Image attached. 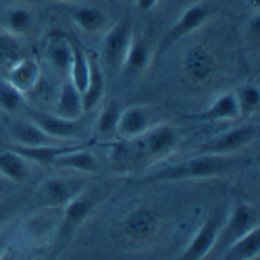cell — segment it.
I'll return each mask as SVG.
<instances>
[{"instance_id":"obj_1","label":"cell","mask_w":260,"mask_h":260,"mask_svg":"<svg viewBox=\"0 0 260 260\" xmlns=\"http://www.w3.org/2000/svg\"><path fill=\"white\" fill-rule=\"evenodd\" d=\"M233 158L227 154H210L202 152L185 162L175 167H167L154 175H150L148 181H191V179H210V177H223L231 171Z\"/></svg>"},{"instance_id":"obj_2","label":"cell","mask_w":260,"mask_h":260,"mask_svg":"<svg viewBox=\"0 0 260 260\" xmlns=\"http://www.w3.org/2000/svg\"><path fill=\"white\" fill-rule=\"evenodd\" d=\"M258 225V212L252 204L248 202H237L231 210H227L225 219H223V225L219 229V235H216V242L210 250V258H221L223 252L237 240L242 237L246 231H250L252 227Z\"/></svg>"},{"instance_id":"obj_3","label":"cell","mask_w":260,"mask_h":260,"mask_svg":"<svg viewBox=\"0 0 260 260\" xmlns=\"http://www.w3.org/2000/svg\"><path fill=\"white\" fill-rule=\"evenodd\" d=\"M134 144L140 158L160 160L171 152H175V148L179 144V134L173 125L158 123V125H150L140 138L134 140Z\"/></svg>"},{"instance_id":"obj_4","label":"cell","mask_w":260,"mask_h":260,"mask_svg":"<svg viewBox=\"0 0 260 260\" xmlns=\"http://www.w3.org/2000/svg\"><path fill=\"white\" fill-rule=\"evenodd\" d=\"M60 206H40L23 223V240L31 248H44L56 240L58 225H60Z\"/></svg>"},{"instance_id":"obj_5","label":"cell","mask_w":260,"mask_h":260,"mask_svg":"<svg viewBox=\"0 0 260 260\" xmlns=\"http://www.w3.org/2000/svg\"><path fill=\"white\" fill-rule=\"evenodd\" d=\"M94 208H96V198H94V193L88 191V189H83L81 193H77L75 198H71L67 204L62 206L56 242L58 244H67L75 235V231L90 219V214L94 212Z\"/></svg>"},{"instance_id":"obj_6","label":"cell","mask_w":260,"mask_h":260,"mask_svg":"<svg viewBox=\"0 0 260 260\" xmlns=\"http://www.w3.org/2000/svg\"><path fill=\"white\" fill-rule=\"evenodd\" d=\"M136 31H134V23L132 19H119L115 25H111L104 34L102 40V58L111 69H121L123 67V60L127 56V50L132 46V40H134Z\"/></svg>"},{"instance_id":"obj_7","label":"cell","mask_w":260,"mask_h":260,"mask_svg":"<svg viewBox=\"0 0 260 260\" xmlns=\"http://www.w3.org/2000/svg\"><path fill=\"white\" fill-rule=\"evenodd\" d=\"M258 138V125L256 123H246L235 129H229L225 134H219L216 138H210L200 152H210V154H235L244 150L246 146L254 144Z\"/></svg>"},{"instance_id":"obj_8","label":"cell","mask_w":260,"mask_h":260,"mask_svg":"<svg viewBox=\"0 0 260 260\" xmlns=\"http://www.w3.org/2000/svg\"><path fill=\"white\" fill-rule=\"evenodd\" d=\"M88 183L81 179H71V177H52L38 185L36 200L40 206H64L71 198L81 193Z\"/></svg>"},{"instance_id":"obj_9","label":"cell","mask_w":260,"mask_h":260,"mask_svg":"<svg viewBox=\"0 0 260 260\" xmlns=\"http://www.w3.org/2000/svg\"><path fill=\"white\" fill-rule=\"evenodd\" d=\"M225 210H216L212 212L208 219L202 223V227L193 233V237L189 240V244L185 246L181 258L183 260H198V258H208L214 242H216V235H219V229L223 225L225 219Z\"/></svg>"},{"instance_id":"obj_10","label":"cell","mask_w":260,"mask_h":260,"mask_svg":"<svg viewBox=\"0 0 260 260\" xmlns=\"http://www.w3.org/2000/svg\"><path fill=\"white\" fill-rule=\"evenodd\" d=\"M158 214L152 208H146L140 206L136 210H132L125 221H123V233L127 240H132L136 244H146V242H152L154 235L158 231Z\"/></svg>"},{"instance_id":"obj_11","label":"cell","mask_w":260,"mask_h":260,"mask_svg":"<svg viewBox=\"0 0 260 260\" xmlns=\"http://www.w3.org/2000/svg\"><path fill=\"white\" fill-rule=\"evenodd\" d=\"M181 73L193 85L206 83L214 73V56L204 46L187 48L181 58Z\"/></svg>"},{"instance_id":"obj_12","label":"cell","mask_w":260,"mask_h":260,"mask_svg":"<svg viewBox=\"0 0 260 260\" xmlns=\"http://www.w3.org/2000/svg\"><path fill=\"white\" fill-rule=\"evenodd\" d=\"M210 15H212L210 9L204 7V5H191L189 9H185L183 15L169 29V34H167V38L162 42V48H169L171 44H175L177 40H181V38L193 34L196 29H200L206 21L210 19Z\"/></svg>"},{"instance_id":"obj_13","label":"cell","mask_w":260,"mask_h":260,"mask_svg":"<svg viewBox=\"0 0 260 260\" xmlns=\"http://www.w3.org/2000/svg\"><path fill=\"white\" fill-rule=\"evenodd\" d=\"M152 125V113L148 106H129L121 111L119 123H117V134L115 138L121 140H136L140 138L146 129Z\"/></svg>"},{"instance_id":"obj_14","label":"cell","mask_w":260,"mask_h":260,"mask_svg":"<svg viewBox=\"0 0 260 260\" xmlns=\"http://www.w3.org/2000/svg\"><path fill=\"white\" fill-rule=\"evenodd\" d=\"M7 75H9L7 79L25 96V94H29V92H34L38 88V83L42 79V69H40V62L36 58L21 56L19 60H15L9 67Z\"/></svg>"},{"instance_id":"obj_15","label":"cell","mask_w":260,"mask_h":260,"mask_svg":"<svg viewBox=\"0 0 260 260\" xmlns=\"http://www.w3.org/2000/svg\"><path fill=\"white\" fill-rule=\"evenodd\" d=\"M31 121L42 127L44 132L58 140V142H67V140H73L79 136L81 127H79V119H62L54 113H34L31 115Z\"/></svg>"},{"instance_id":"obj_16","label":"cell","mask_w":260,"mask_h":260,"mask_svg":"<svg viewBox=\"0 0 260 260\" xmlns=\"http://www.w3.org/2000/svg\"><path fill=\"white\" fill-rule=\"evenodd\" d=\"M90 56V75H88V83L81 92V106H83V113H92L94 108L102 102L104 96V71H102V64L96 58V54H88Z\"/></svg>"},{"instance_id":"obj_17","label":"cell","mask_w":260,"mask_h":260,"mask_svg":"<svg viewBox=\"0 0 260 260\" xmlns=\"http://www.w3.org/2000/svg\"><path fill=\"white\" fill-rule=\"evenodd\" d=\"M9 136L17 146H46V144H60L58 140L50 138L44 129L38 127L34 121L17 119L9 125Z\"/></svg>"},{"instance_id":"obj_18","label":"cell","mask_w":260,"mask_h":260,"mask_svg":"<svg viewBox=\"0 0 260 260\" xmlns=\"http://www.w3.org/2000/svg\"><path fill=\"white\" fill-rule=\"evenodd\" d=\"M44 48L52 67L60 73H69L71 58H73V42L62 34H50L46 38Z\"/></svg>"},{"instance_id":"obj_19","label":"cell","mask_w":260,"mask_h":260,"mask_svg":"<svg viewBox=\"0 0 260 260\" xmlns=\"http://www.w3.org/2000/svg\"><path fill=\"white\" fill-rule=\"evenodd\" d=\"M56 167H62V169H71V171H77V173H85V175H94L98 171V160L96 156L85 148H69L64 150L60 156H56V160L52 162Z\"/></svg>"},{"instance_id":"obj_20","label":"cell","mask_w":260,"mask_h":260,"mask_svg":"<svg viewBox=\"0 0 260 260\" xmlns=\"http://www.w3.org/2000/svg\"><path fill=\"white\" fill-rule=\"evenodd\" d=\"M73 23L90 36L102 34L108 29V17L100 7H77L71 11Z\"/></svg>"},{"instance_id":"obj_21","label":"cell","mask_w":260,"mask_h":260,"mask_svg":"<svg viewBox=\"0 0 260 260\" xmlns=\"http://www.w3.org/2000/svg\"><path fill=\"white\" fill-rule=\"evenodd\" d=\"M258 254H260V225L252 227L242 237H237V240L223 252L221 258H229V260H252V258H258Z\"/></svg>"},{"instance_id":"obj_22","label":"cell","mask_w":260,"mask_h":260,"mask_svg":"<svg viewBox=\"0 0 260 260\" xmlns=\"http://www.w3.org/2000/svg\"><path fill=\"white\" fill-rule=\"evenodd\" d=\"M29 160L21 156L17 150H5L0 152V177L11 183H23L29 177Z\"/></svg>"},{"instance_id":"obj_23","label":"cell","mask_w":260,"mask_h":260,"mask_svg":"<svg viewBox=\"0 0 260 260\" xmlns=\"http://www.w3.org/2000/svg\"><path fill=\"white\" fill-rule=\"evenodd\" d=\"M54 115H58L62 119H81V115H83L81 94L71 83V79H67L62 83L58 98H56V104H54Z\"/></svg>"},{"instance_id":"obj_24","label":"cell","mask_w":260,"mask_h":260,"mask_svg":"<svg viewBox=\"0 0 260 260\" xmlns=\"http://www.w3.org/2000/svg\"><path fill=\"white\" fill-rule=\"evenodd\" d=\"M198 119L208 121V123H214V121H235V119H240V111H237V102H235L233 92L221 94Z\"/></svg>"},{"instance_id":"obj_25","label":"cell","mask_w":260,"mask_h":260,"mask_svg":"<svg viewBox=\"0 0 260 260\" xmlns=\"http://www.w3.org/2000/svg\"><path fill=\"white\" fill-rule=\"evenodd\" d=\"M150 64H152V50H150V46L146 44V42H142L140 38L134 36L132 46H129V50H127V56L123 60L121 69H127L134 75H140V73L150 69Z\"/></svg>"},{"instance_id":"obj_26","label":"cell","mask_w":260,"mask_h":260,"mask_svg":"<svg viewBox=\"0 0 260 260\" xmlns=\"http://www.w3.org/2000/svg\"><path fill=\"white\" fill-rule=\"evenodd\" d=\"M13 150L27 158L29 162H40V165H52L56 156H60L64 150H69V146L60 144H46V146H15Z\"/></svg>"},{"instance_id":"obj_27","label":"cell","mask_w":260,"mask_h":260,"mask_svg":"<svg viewBox=\"0 0 260 260\" xmlns=\"http://www.w3.org/2000/svg\"><path fill=\"white\" fill-rule=\"evenodd\" d=\"M140 158L134 140H121L117 138V142L111 148V165L117 171H127L136 165V160Z\"/></svg>"},{"instance_id":"obj_28","label":"cell","mask_w":260,"mask_h":260,"mask_svg":"<svg viewBox=\"0 0 260 260\" xmlns=\"http://www.w3.org/2000/svg\"><path fill=\"white\" fill-rule=\"evenodd\" d=\"M21 56H25L21 36H15L9 29L0 27V67H11Z\"/></svg>"},{"instance_id":"obj_29","label":"cell","mask_w":260,"mask_h":260,"mask_svg":"<svg viewBox=\"0 0 260 260\" xmlns=\"http://www.w3.org/2000/svg\"><path fill=\"white\" fill-rule=\"evenodd\" d=\"M67 75H69L71 83L81 94L85 83H88V75H90V56L85 54V50L77 44H73V58H71V67H69Z\"/></svg>"},{"instance_id":"obj_30","label":"cell","mask_w":260,"mask_h":260,"mask_svg":"<svg viewBox=\"0 0 260 260\" xmlns=\"http://www.w3.org/2000/svg\"><path fill=\"white\" fill-rule=\"evenodd\" d=\"M235 102H237V111H240L242 119H250L256 111H258V104H260V92L254 83H242L240 88L233 90Z\"/></svg>"},{"instance_id":"obj_31","label":"cell","mask_w":260,"mask_h":260,"mask_svg":"<svg viewBox=\"0 0 260 260\" xmlns=\"http://www.w3.org/2000/svg\"><path fill=\"white\" fill-rule=\"evenodd\" d=\"M121 102L119 100H111L102 106L100 117H98V134L102 138H113L117 134V123L121 117Z\"/></svg>"},{"instance_id":"obj_32","label":"cell","mask_w":260,"mask_h":260,"mask_svg":"<svg viewBox=\"0 0 260 260\" xmlns=\"http://www.w3.org/2000/svg\"><path fill=\"white\" fill-rule=\"evenodd\" d=\"M25 104V98L9 79H0V111L3 113H19Z\"/></svg>"},{"instance_id":"obj_33","label":"cell","mask_w":260,"mask_h":260,"mask_svg":"<svg viewBox=\"0 0 260 260\" xmlns=\"http://www.w3.org/2000/svg\"><path fill=\"white\" fill-rule=\"evenodd\" d=\"M7 27L11 34L15 36H25L31 27H34V13L29 9H23V7H19V9H13L7 13Z\"/></svg>"},{"instance_id":"obj_34","label":"cell","mask_w":260,"mask_h":260,"mask_svg":"<svg viewBox=\"0 0 260 260\" xmlns=\"http://www.w3.org/2000/svg\"><path fill=\"white\" fill-rule=\"evenodd\" d=\"M246 34L250 36V40L256 44V42H258V36H260V13H252V19H250V23H248Z\"/></svg>"},{"instance_id":"obj_35","label":"cell","mask_w":260,"mask_h":260,"mask_svg":"<svg viewBox=\"0 0 260 260\" xmlns=\"http://www.w3.org/2000/svg\"><path fill=\"white\" fill-rule=\"evenodd\" d=\"M158 3H160V0H136V5H138L140 11H152Z\"/></svg>"},{"instance_id":"obj_36","label":"cell","mask_w":260,"mask_h":260,"mask_svg":"<svg viewBox=\"0 0 260 260\" xmlns=\"http://www.w3.org/2000/svg\"><path fill=\"white\" fill-rule=\"evenodd\" d=\"M7 244H9V240H7V235H5V227H0V256L5 254Z\"/></svg>"},{"instance_id":"obj_37","label":"cell","mask_w":260,"mask_h":260,"mask_svg":"<svg viewBox=\"0 0 260 260\" xmlns=\"http://www.w3.org/2000/svg\"><path fill=\"white\" fill-rule=\"evenodd\" d=\"M7 219H9V208L5 204H0V227H5Z\"/></svg>"},{"instance_id":"obj_38","label":"cell","mask_w":260,"mask_h":260,"mask_svg":"<svg viewBox=\"0 0 260 260\" xmlns=\"http://www.w3.org/2000/svg\"><path fill=\"white\" fill-rule=\"evenodd\" d=\"M250 7H252V13H260V0H250Z\"/></svg>"},{"instance_id":"obj_39","label":"cell","mask_w":260,"mask_h":260,"mask_svg":"<svg viewBox=\"0 0 260 260\" xmlns=\"http://www.w3.org/2000/svg\"><path fill=\"white\" fill-rule=\"evenodd\" d=\"M7 191V181H5V177H0V196Z\"/></svg>"},{"instance_id":"obj_40","label":"cell","mask_w":260,"mask_h":260,"mask_svg":"<svg viewBox=\"0 0 260 260\" xmlns=\"http://www.w3.org/2000/svg\"><path fill=\"white\" fill-rule=\"evenodd\" d=\"M56 3H69V0H56Z\"/></svg>"},{"instance_id":"obj_41","label":"cell","mask_w":260,"mask_h":260,"mask_svg":"<svg viewBox=\"0 0 260 260\" xmlns=\"http://www.w3.org/2000/svg\"><path fill=\"white\" fill-rule=\"evenodd\" d=\"M123 3H129V0H123Z\"/></svg>"}]
</instances>
